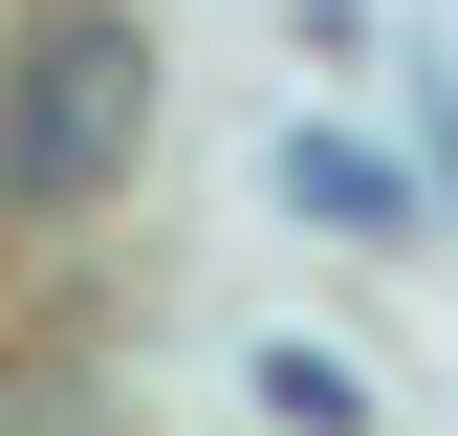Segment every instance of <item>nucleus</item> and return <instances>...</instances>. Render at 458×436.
I'll return each instance as SVG.
<instances>
[{"label":"nucleus","mask_w":458,"mask_h":436,"mask_svg":"<svg viewBox=\"0 0 458 436\" xmlns=\"http://www.w3.org/2000/svg\"><path fill=\"white\" fill-rule=\"evenodd\" d=\"M153 153V22L131 0H0V218H88Z\"/></svg>","instance_id":"obj_1"},{"label":"nucleus","mask_w":458,"mask_h":436,"mask_svg":"<svg viewBox=\"0 0 458 436\" xmlns=\"http://www.w3.org/2000/svg\"><path fill=\"white\" fill-rule=\"evenodd\" d=\"M284 218H327L350 262H393V240H415V175H393L371 131H306V109H284Z\"/></svg>","instance_id":"obj_2"},{"label":"nucleus","mask_w":458,"mask_h":436,"mask_svg":"<svg viewBox=\"0 0 458 436\" xmlns=\"http://www.w3.org/2000/svg\"><path fill=\"white\" fill-rule=\"evenodd\" d=\"M241 415H262V436H371V371L306 349V327H262V349H241Z\"/></svg>","instance_id":"obj_3"},{"label":"nucleus","mask_w":458,"mask_h":436,"mask_svg":"<svg viewBox=\"0 0 458 436\" xmlns=\"http://www.w3.org/2000/svg\"><path fill=\"white\" fill-rule=\"evenodd\" d=\"M415 197H458V66H415Z\"/></svg>","instance_id":"obj_4"},{"label":"nucleus","mask_w":458,"mask_h":436,"mask_svg":"<svg viewBox=\"0 0 458 436\" xmlns=\"http://www.w3.org/2000/svg\"><path fill=\"white\" fill-rule=\"evenodd\" d=\"M0 436H88V415H22V393H0Z\"/></svg>","instance_id":"obj_5"}]
</instances>
